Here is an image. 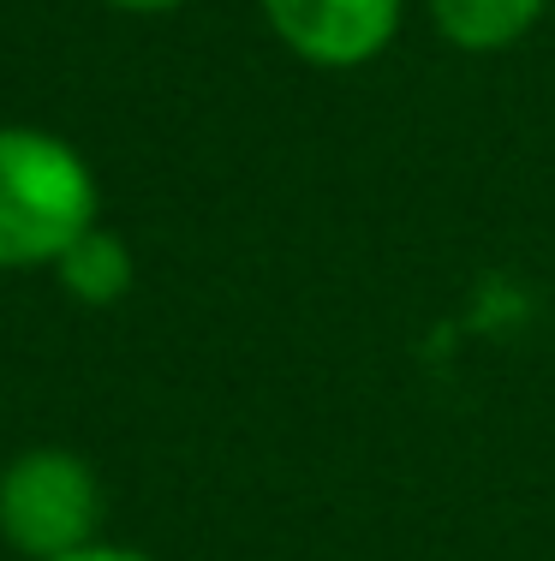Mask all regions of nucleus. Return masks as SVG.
Here are the masks:
<instances>
[{
    "instance_id": "obj_1",
    "label": "nucleus",
    "mask_w": 555,
    "mask_h": 561,
    "mask_svg": "<svg viewBox=\"0 0 555 561\" xmlns=\"http://www.w3.org/2000/svg\"><path fill=\"white\" fill-rule=\"evenodd\" d=\"M96 221V173L60 131L0 126V275L55 270Z\"/></svg>"
},
{
    "instance_id": "obj_7",
    "label": "nucleus",
    "mask_w": 555,
    "mask_h": 561,
    "mask_svg": "<svg viewBox=\"0 0 555 561\" xmlns=\"http://www.w3.org/2000/svg\"><path fill=\"white\" fill-rule=\"evenodd\" d=\"M102 7L138 12V19H162V12H180V7H192V0H102Z\"/></svg>"
},
{
    "instance_id": "obj_5",
    "label": "nucleus",
    "mask_w": 555,
    "mask_h": 561,
    "mask_svg": "<svg viewBox=\"0 0 555 561\" xmlns=\"http://www.w3.org/2000/svg\"><path fill=\"white\" fill-rule=\"evenodd\" d=\"M55 280L66 299L90 305V311H102V305H120L131 293V251L120 233H108V227H90L84 239H72L66 245V257L55 263Z\"/></svg>"
},
{
    "instance_id": "obj_4",
    "label": "nucleus",
    "mask_w": 555,
    "mask_h": 561,
    "mask_svg": "<svg viewBox=\"0 0 555 561\" xmlns=\"http://www.w3.org/2000/svg\"><path fill=\"white\" fill-rule=\"evenodd\" d=\"M430 31L460 55H508L544 24L550 0H425Z\"/></svg>"
},
{
    "instance_id": "obj_6",
    "label": "nucleus",
    "mask_w": 555,
    "mask_h": 561,
    "mask_svg": "<svg viewBox=\"0 0 555 561\" xmlns=\"http://www.w3.org/2000/svg\"><path fill=\"white\" fill-rule=\"evenodd\" d=\"M55 561H155L150 550H131V543H84V550H66V556H55Z\"/></svg>"
},
{
    "instance_id": "obj_3",
    "label": "nucleus",
    "mask_w": 555,
    "mask_h": 561,
    "mask_svg": "<svg viewBox=\"0 0 555 561\" xmlns=\"http://www.w3.org/2000/svg\"><path fill=\"white\" fill-rule=\"evenodd\" d=\"M275 43L316 72H352L389 55L406 0H257Z\"/></svg>"
},
{
    "instance_id": "obj_2",
    "label": "nucleus",
    "mask_w": 555,
    "mask_h": 561,
    "mask_svg": "<svg viewBox=\"0 0 555 561\" xmlns=\"http://www.w3.org/2000/svg\"><path fill=\"white\" fill-rule=\"evenodd\" d=\"M102 531V478L72 448H19L0 466V543L24 561L84 550Z\"/></svg>"
}]
</instances>
